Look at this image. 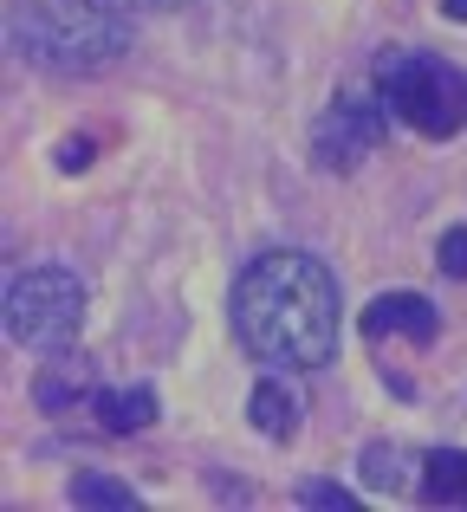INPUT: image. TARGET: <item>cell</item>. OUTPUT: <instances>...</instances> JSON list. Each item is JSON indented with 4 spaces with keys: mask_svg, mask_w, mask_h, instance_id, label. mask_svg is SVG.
I'll list each match as a JSON object with an SVG mask.
<instances>
[{
    "mask_svg": "<svg viewBox=\"0 0 467 512\" xmlns=\"http://www.w3.org/2000/svg\"><path fill=\"white\" fill-rule=\"evenodd\" d=\"M247 415H253V428H260L266 441H292V435H299V396H292L286 383H273V376L253 383Z\"/></svg>",
    "mask_w": 467,
    "mask_h": 512,
    "instance_id": "7",
    "label": "cell"
},
{
    "mask_svg": "<svg viewBox=\"0 0 467 512\" xmlns=\"http://www.w3.org/2000/svg\"><path fill=\"white\" fill-rule=\"evenodd\" d=\"M85 325V286L65 266H26L7 286V338L26 350H65Z\"/></svg>",
    "mask_w": 467,
    "mask_h": 512,
    "instance_id": "4",
    "label": "cell"
},
{
    "mask_svg": "<svg viewBox=\"0 0 467 512\" xmlns=\"http://www.w3.org/2000/svg\"><path fill=\"white\" fill-rule=\"evenodd\" d=\"M299 506H331V512H351L357 500L344 487H331V480H299V493H292Z\"/></svg>",
    "mask_w": 467,
    "mask_h": 512,
    "instance_id": "12",
    "label": "cell"
},
{
    "mask_svg": "<svg viewBox=\"0 0 467 512\" xmlns=\"http://www.w3.org/2000/svg\"><path fill=\"white\" fill-rule=\"evenodd\" d=\"M435 331H442V318H435V305L422 299V292H383V299H370V312H364V338L370 344H383V338L435 344Z\"/></svg>",
    "mask_w": 467,
    "mask_h": 512,
    "instance_id": "6",
    "label": "cell"
},
{
    "mask_svg": "<svg viewBox=\"0 0 467 512\" xmlns=\"http://www.w3.org/2000/svg\"><path fill=\"white\" fill-rule=\"evenodd\" d=\"M85 163H91V143H85V137H72V143L59 150V169H72V175H78Z\"/></svg>",
    "mask_w": 467,
    "mask_h": 512,
    "instance_id": "14",
    "label": "cell"
},
{
    "mask_svg": "<svg viewBox=\"0 0 467 512\" xmlns=\"http://www.w3.org/2000/svg\"><path fill=\"white\" fill-rule=\"evenodd\" d=\"M435 260H442L448 279H467V227H448L442 247H435Z\"/></svg>",
    "mask_w": 467,
    "mask_h": 512,
    "instance_id": "13",
    "label": "cell"
},
{
    "mask_svg": "<svg viewBox=\"0 0 467 512\" xmlns=\"http://www.w3.org/2000/svg\"><path fill=\"white\" fill-rule=\"evenodd\" d=\"M33 402H39V409H72V402H78V363H65V370H39Z\"/></svg>",
    "mask_w": 467,
    "mask_h": 512,
    "instance_id": "11",
    "label": "cell"
},
{
    "mask_svg": "<svg viewBox=\"0 0 467 512\" xmlns=\"http://www.w3.org/2000/svg\"><path fill=\"white\" fill-rule=\"evenodd\" d=\"M377 91L390 104V117H403L422 137H455L467 124V78L455 65L429 59V52H390L377 65Z\"/></svg>",
    "mask_w": 467,
    "mask_h": 512,
    "instance_id": "3",
    "label": "cell"
},
{
    "mask_svg": "<svg viewBox=\"0 0 467 512\" xmlns=\"http://www.w3.org/2000/svg\"><path fill=\"white\" fill-rule=\"evenodd\" d=\"M383 91H377V78H370V91L364 85H344L338 91V104H331L325 117H318V137H312V163H325V169H357V156H370L383 143Z\"/></svg>",
    "mask_w": 467,
    "mask_h": 512,
    "instance_id": "5",
    "label": "cell"
},
{
    "mask_svg": "<svg viewBox=\"0 0 467 512\" xmlns=\"http://www.w3.org/2000/svg\"><path fill=\"white\" fill-rule=\"evenodd\" d=\"M234 338L266 370H325L338 350V279L299 247H273L234 279Z\"/></svg>",
    "mask_w": 467,
    "mask_h": 512,
    "instance_id": "1",
    "label": "cell"
},
{
    "mask_svg": "<svg viewBox=\"0 0 467 512\" xmlns=\"http://www.w3.org/2000/svg\"><path fill=\"white\" fill-rule=\"evenodd\" d=\"M156 415V389H98V422L111 428V435H137V428H150Z\"/></svg>",
    "mask_w": 467,
    "mask_h": 512,
    "instance_id": "9",
    "label": "cell"
},
{
    "mask_svg": "<svg viewBox=\"0 0 467 512\" xmlns=\"http://www.w3.org/2000/svg\"><path fill=\"white\" fill-rule=\"evenodd\" d=\"M7 33L33 65H59V72H98L124 52V26L85 0H20Z\"/></svg>",
    "mask_w": 467,
    "mask_h": 512,
    "instance_id": "2",
    "label": "cell"
},
{
    "mask_svg": "<svg viewBox=\"0 0 467 512\" xmlns=\"http://www.w3.org/2000/svg\"><path fill=\"white\" fill-rule=\"evenodd\" d=\"M422 500L429 506H467V454L461 448L422 454Z\"/></svg>",
    "mask_w": 467,
    "mask_h": 512,
    "instance_id": "8",
    "label": "cell"
},
{
    "mask_svg": "<svg viewBox=\"0 0 467 512\" xmlns=\"http://www.w3.org/2000/svg\"><path fill=\"white\" fill-rule=\"evenodd\" d=\"M442 13L448 20H467V0H442Z\"/></svg>",
    "mask_w": 467,
    "mask_h": 512,
    "instance_id": "15",
    "label": "cell"
},
{
    "mask_svg": "<svg viewBox=\"0 0 467 512\" xmlns=\"http://www.w3.org/2000/svg\"><path fill=\"white\" fill-rule=\"evenodd\" d=\"M72 506H117V512H130V506H137V493H130L124 480H111V474H98V467H85V474L72 480Z\"/></svg>",
    "mask_w": 467,
    "mask_h": 512,
    "instance_id": "10",
    "label": "cell"
}]
</instances>
